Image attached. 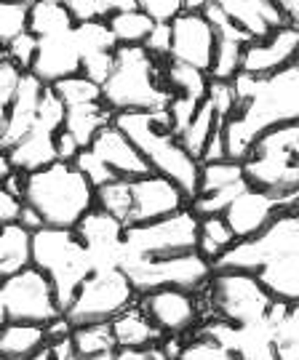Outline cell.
<instances>
[{
  "mask_svg": "<svg viewBox=\"0 0 299 360\" xmlns=\"http://www.w3.org/2000/svg\"><path fill=\"white\" fill-rule=\"evenodd\" d=\"M136 6L153 22H171L184 11V0H136Z\"/></svg>",
  "mask_w": 299,
  "mask_h": 360,
  "instance_id": "obj_44",
  "label": "cell"
},
{
  "mask_svg": "<svg viewBox=\"0 0 299 360\" xmlns=\"http://www.w3.org/2000/svg\"><path fill=\"white\" fill-rule=\"evenodd\" d=\"M299 51V30L291 25L278 27L267 38L251 40L243 51L241 72L248 75H273L278 70L291 67Z\"/></svg>",
  "mask_w": 299,
  "mask_h": 360,
  "instance_id": "obj_19",
  "label": "cell"
},
{
  "mask_svg": "<svg viewBox=\"0 0 299 360\" xmlns=\"http://www.w3.org/2000/svg\"><path fill=\"white\" fill-rule=\"evenodd\" d=\"M214 46H217V32L203 11H182L177 19H171L169 59L208 72L214 59Z\"/></svg>",
  "mask_w": 299,
  "mask_h": 360,
  "instance_id": "obj_16",
  "label": "cell"
},
{
  "mask_svg": "<svg viewBox=\"0 0 299 360\" xmlns=\"http://www.w3.org/2000/svg\"><path fill=\"white\" fill-rule=\"evenodd\" d=\"M0 360H6V358H3V355H0Z\"/></svg>",
  "mask_w": 299,
  "mask_h": 360,
  "instance_id": "obj_61",
  "label": "cell"
},
{
  "mask_svg": "<svg viewBox=\"0 0 299 360\" xmlns=\"http://www.w3.org/2000/svg\"><path fill=\"white\" fill-rule=\"evenodd\" d=\"M13 171V163H11V155H8V150H0V187L6 184V179L11 176Z\"/></svg>",
  "mask_w": 299,
  "mask_h": 360,
  "instance_id": "obj_52",
  "label": "cell"
},
{
  "mask_svg": "<svg viewBox=\"0 0 299 360\" xmlns=\"http://www.w3.org/2000/svg\"><path fill=\"white\" fill-rule=\"evenodd\" d=\"M13 3H27V6H32L35 0H13Z\"/></svg>",
  "mask_w": 299,
  "mask_h": 360,
  "instance_id": "obj_58",
  "label": "cell"
},
{
  "mask_svg": "<svg viewBox=\"0 0 299 360\" xmlns=\"http://www.w3.org/2000/svg\"><path fill=\"white\" fill-rule=\"evenodd\" d=\"M142 46L153 53L155 59L166 62L171 56V22H155L153 32L147 35V40H144Z\"/></svg>",
  "mask_w": 299,
  "mask_h": 360,
  "instance_id": "obj_45",
  "label": "cell"
},
{
  "mask_svg": "<svg viewBox=\"0 0 299 360\" xmlns=\"http://www.w3.org/2000/svg\"><path fill=\"white\" fill-rule=\"evenodd\" d=\"M96 208H102L126 227L129 221V211H131V179H113L96 187Z\"/></svg>",
  "mask_w": 299,
  "mask_h": 360,
  "instance_id": "obj_37",
  "label": "cell"
},
{
  "mask_svg": "<svg viewBox=\"0 0 299 360\" xmlns=\"http://www.w3.org/2000/svg\"><path fill=\"white\" fill-rule=\"evenodd\" d=\"M75 232H78V238L83 240L89 257H91L94 270L120 267L123 251H126V227L113 214L94 206L75 224Z\"/></svg>",
  "mask_w": 299,
  "mask_h": 360,
  "instance_id": "obj_17",
  "label": "cell"
},
{
  "mask_svg": "<svg viewBox=\"0 0 299 360\" xmlns=\"http://www.w3.org/2000/svg\"><path fill=\"white\" fill-rule=\"evenodd\" d=\"M251 187L275 195L299 193V120L265 134L243 158Z\"/></svg>",
  "mask_w": 299,
  "mask_h": 360,
  "instance_id": "obj_8",
  "label": "cell"
},
{
  "mask_svg": "<svg viewBox=\"0 0 299 360\" xmlns=\"http://www.w3.org/2000/svg\"><path fill=\"white\" fill-rule=\"evenodd\" d=\"M297 206H299V193L275 195L248 184L243 193L235 195V200L227 206V211L222 217L230 224L235 240H246V238H254L257 232L265 230L281 211H288V208H297Z\"/></svg>",
  "mask_w": 299,
  "mask_h": 360,
  "instance_id": "obj_14",
  "label": "cell"
},
{
  "mask_svg": "<svg viewBox=\"0 0 299 360\" xmlns=\"http://www.w3.org/2000/svg\"><path fill=\"white\" fill-rule=\"evenodd\" d=\"M27 27H30V6L0 0V46L6 49L16 35L27 32Z\"/></svg>",
  "mask_w": 299,
  "mask_h": 360,
  "instance_id": "obj_39",
  "label": "cell"
},
{
  "mask_svg": "<svg viewBox=\"0 0 299 360\" xmlns=\"http://www.w3.org/2000/svg\"><path fill=\"white\" fill-rule=\"evenodd\" d=\"M67 11L72 13L75 25L89 22V19H99V0H67Z\"/></svg>",
  "mask_w": 299,
  "mask_h": 360,
  "instance_id": "obj_48",
  "label": "cell"
},
{
  "mask_svg": "<svg viewBox=\"0 0 299 360\" xmlns=\"http://www.w3.org/2000/svg\"><path fill=\"white\" fill-rule=\"evenodd\" d=\"M246 181V171L241 160H208L201 163V176H198V193H220V190H230L235 184Z\"/></svg>",
  "mask_w": 299,
  "mask_h": 360,
  "instance_id": "obj_35",
  "label": "cell"
},
{
  "mask_svg": "<svg viewBox=\"0 0 299 360\" xmlns=\"http://www.w3.org/2000/svg\"><path fill=\"white\" fill-rule=\"evenodd\" d=\"M0 285H3V278H0ZM6 323V307H3V291H0V326Z\"/></svg>",
  "mask_w": 299,
  "mask_h": 360,
  "instance_id": "obj_55",
  "label": "cell"
},
{
  "mask_svg": "<svg viewBox=\"0 0 299 360\" xmlns=\"http://www.w3.org/2000/svg\"><path fill=\"white\" fill-rule=\"evenodd\" d=\"M163 62L144 46H117L115 65L102 83V99L113 112H158L171 102Z\"/></svg>",
  "mask_w": 299,
  "mask_h": 360,
  "instance_id": "obj_4",
  "label": "cell"
},
{
  "mask_svg": "<svg viewBox=\"0 0 299 360\" xmlns=\"http://www.w3.org/2000/svg\"><path fill=\"white\" fill-rule=\"evenodd\" d=\"M238 243L235 240L233 230H230V224L224 221L222 214L217 217H201L198 219V245L196 251L198 254H203V257L214 264V262H220L233 245Z\"/></svg>",
  "mask_w": 299,
  "mask_h": 360,
  "instance_id": "obj_31",
  "label": "cell"
},
{
  "mask_svg": "<svg viewBox=\"0 0 299 360\" xmlns=\"http://www.w3.org/2000/svg\"><path fill=\"white\" fill-rule=\"evenodd\" d=\"M203 13L208 16V22L214 25V32H217V46H214V59H211L208 77L211 80H233L241 72L243 51H246V46L251 43V38H248L243 30H238L214 3Z\"/></svg>",
  "mask_w": 299,
  "mask_h": 360,
  "instance_id": "obj_21",
  "label": "cell"
},
{
  "mask_svg": "<svg viewBox=\"0 0 299 360\" xmlns=\"http://www.w3.org/2000/svg\"><path fill=\"white\" fill-rule=\"evenodd\" d=\"M187 203H190V198L182 193V187H177L171 179L150 171L139 179H131V211L126 230L177 214Z\"/></svg>",
  "mask_w": 299,
  "mask_h": 360,
  "instance_id": "obj_15",
  "label": "cell"
},
{
  "mask_svg": "<svg viewBox=\"0 0 299 360\" xmlns=\"http://www.w3.org/2000/svg\"><path fill=\"white\" fill-rule=\"evenodd\" d=\"M75 27V19L72 13L67 11V6L62 3H53V0H35L30 6V32L35 38H43V35H53V32H65V30H72Z\"/></svg>",
  "mask_w": 299,
  "mask_h": 360,
  "instance_id": "obj_34",
  "label": "cell"
},
{
  "mask_svg": "<svg viewBox=\"0 0 299 360\" xmlns=\"http://www.w3.org/2000/svg\"><path fill=\"white\" fill-rule=\"evenodd\" d=\"M224 355H227V349L222 347L217 339H211L203 331H196V336L182 345L179 360H220Z\"/></svg>",
  "mask_w": 299,
  "mask_h": 360,
  "instance_id": "obj_42",
  "label": "cell"
},
{
  "mask_svg": "<svg viewBox=\"0 0 299 360\" xmlns=\"http://www.w3.org/2000/svg\"><path fill=\"white\" fill-rule=\"evenodd\" d=\"M120 270L129 275L131 285L142 296L155 288H187L201 291L214 275V264L198 251L174 257H126Z\"/></svg>",
  "mask_w": 299,
  "mask_h": 360,
  "instance_id": "obj_9",
  "label": "cell"
},
{
  "mask_svg": "<svg viewBox=\"0 0 299 360\" xmlns=\"http://www.w3.org/2000/svg\"><path fill=\"white\" fill-rule=\"evenodd\" d=\"M70 347L75 352L78 360H89L102 352H113L117 349L115 334L110 323H86V326H75L70 334Z\"/></svg>",
  "mask_w": 299,
  "mask_h": 360,
  "instance_id": "obj_33",
  "label": "cell"
},
{
  "mask_svg": "<svg viewBox=\"0 0 299 360\" xmlns=\"http://www.w3.org/2000/svg\"><path fill=\"white\" fill-rule=\"evenodd\" d=\"M230 83L235 91V110L222 131L227 158L243 163L257 139L299 120V70L286 67L273 75L238 72Z\"/></svg>",
  "mask_w": 299,
  "mask_h": 360,
  "instance_id": "obj_1",
  "label": "cell"
},
{
  "mask_svg": "<svg viewBox=\"0 0 299 360\" xmlns=\"http://www.w3.org/2000/svg\"><path fill=\"white\" fill-rule=\"evenodd\" d=\"M115 120V112L104 104V99L89 104H72L65 107V126L62 129L83 147H91V142L96 139V134L102 129H107Z\"/></svg>",
  "mask_w": 299,
  "mask_h": 360,
  "instance_id": "obj_26",
  "label": "cell"
},
{
  "mask_svg": "<svg viewBox=\"0 0 299 360\" xmlns=\"http://www.w3.org/2000/svg\"><path fill=\"white\" fill-rule=\"evenodd\" d=\"M32 267L51 281L62 309L94 272L91 257L75 227H40L32 232Z\"/></svg>",
  "mask_w": 299,
  "mask_h": 360,
  "instance_id": "obj_6",
  "label": "cell"
},
{
  "mask_svg": "<svg viewBox=\"0 0 299 360\" xmlns=\"http://www.w3.org/2000/svg\"><path fill=\"white\" fill-rule=\"evenodd\" d=\"M75 38L80 49V72L102 86L115 65L117 40L104 19H89L75 25Z\"/></svg>",
  "mask_w": 299,
  "mask_h": 360,
  "instance_id": "obj_20",
  "label": "cell"
},
{
  "mask_svg": "<svg viewBox=\"0 0 299 360\" xmlns=\"http://www.w3.org/2000/svg\"><path fill=\"white\" fill-rule=\"evenodd\" d=\"M35 53H38V38H35L30 30L22 32V35H16V38L3 49V56H6L8 62H13L22 72H30V67L35 62Z\"/></svg>",
  "mask_w": 299,
  "mask_h": 360,
  "instance_id": "obj_41",
  "label": "cell"
},
{
  "mask_svg": "<svg viewBox=\"0 0 299 360\" xmlns=\"http://www.w3.org/2000/svg\"><path fill=\"white\" fill-rule=\"evenodd\" d=\"M136 288L120 267L94 270L67 304L65 318L72 323V328L86 323H110L126 307L136 304Z\"/></svg>",
  "mask_w": 299,
  "mask_h": 360,
  "instance_id": "obj_10",
  "label": "cell"
},
{
  "mask_svg": "<svg viewBox=\"0 0 299 360\" xmlns=\"http://www.w3.org/2000/svg\"><path fill=\"white\" fill-rule=\"evenodd\" d=\"M22 70L8 62L6 56H0V131L6 126V117L11 112V104H13V96H16V91H19V83H22Z\"/></svg>",
  "mask_w": 299,
  "mask_h": 360,
  "instance_id": "obj_40",
  "label": "cell"
},
{
  "mask_svg": "<svg viewBox=\"0 0 299 360\" xmlns=\"http://www.w3.org/2000/svg\"><path fill=\"white\" fill-rule=\"evenodd\" d=\"M80 72V49L75 38V27L65 32H53L38 38V53L30 67V75H35L43 86H53L59 80Z\"/></svg>",
  "mask_w": 299,
  "mask_h": 360,
  "instance_id": "obj_18",
  "label": "cell"
},
{
  "mask_svg": "<svg viewBox=\"0 0 299 360\" xmlns=\"http://www.w3.org/2000/svg\"><path fill=\"white\" fill-rule=\"evenodd\" d=\"M53 3H62V6H67V0H53Z\"/></svg>",
  "mask_w": 299,
  "mask_h": 360,
  "instance_id": "obj_59",
  "label": "cell"
},
{
  "mask_svg": "<svg viewBox=\"0 0 299 360\" xmlns=\"http://www.w3.org/2000/svg\"><path fill=\"white\" fill-rule=\"evenodd\" d=\"M117 129L139 147L147 166L153 174L171 179L182 193L193 200L198 193V176H201V160L184 150L182 139L174 134L166 110L158 112H117Z\"/></svg>",
  "mask_w": 299,
  "mask_h": 360,
  "instance_id": "obj_3",
  "label": "cell"
},
{
  "mask_svg": "<svg viewBox=\"0 0 299 360\" xmlns=\"http://www.w3.org/2000/svg\"><path fill=\"white\" fill-rule=\"evenodd\" d=\"M222 126H224V120H222L220 112L214 110V104L208 102V96H206V99L201 102V107L196 110L193 120H190V123L182 129V134H179L184 150L193 155L196 160H201V155H203V150H206L208 139H211Z\"/></svg>",
  "mask_w": 299,
  "mask_h": 360,
  "instance_id": "obj_30",
  "label": "cell"
},
{
  "mask_svg": "<svg viewBox=\"0 0 299 360\" xmlns=\"http://www.w3.org/2000/svg\"><path fill=\"white\" fill-rule=\"evenodd\" d=\"M110 326H113L117 347H155L163 339V334L155 328V323L144 315L139 302L126 307L120 315H115Z\"/></svg>",
  "mask_w": 299,
  "mask_h": 360,
  "instance_id": "obj_27",
  "label": "cell"
},
{
  "mask_svg": "<svg viewBox=\"0 0 299 360\" xmlns=\"http://www.w3.org/2000/svg\"><path fill=\"white\" fill-rule=\"evenodd\" d=\"M89 360H115V349L113 352H102V355H94V358Z\"/></svg>",
  "mask_w": 299,
  "mask_h": 360,
  "instance_id": "obj_54",
  "label": "cell"
},
{
  "mask_svg": "<svg viewBox=\"0 0 299 360\" xmlns=\"http://www.w3.org/2000/svg\"><path fill=\"white\" fill-rule=\"evenodd\" d=\"M115 360H169V358L160 349V345H155V347H117Z\"/></svg>",
  "mask_w": 299,
  "mask_h": 360,
  "instance_id": "obj_47",
  "label": "cell"
},
{
  "mask_svg": "<svg viewBox=\"0 0 299 360\" xmlns=\"http://www.w3.org/2000/svg\"><path fill=\"white\" fill-rule=\"evenodd\" d=\"M22 206H25L22 198H16V195L8 193L6 187H0V224H13V221H19Z\"/></svg>",
  "mask_w": 299,
  "mask_h": 360,
  "instance_id": "obj_46",
  "label": "cell"
},
{
  "mask_svg": "<svg viewBox=\"0 0 299 360\" xmlns=\"http://www.w3.org/2000/svg\"><path fill=\"white\" fill-rule=\"evenodd\" d=\"M214 0H184V11H206Z\"/></svg>",
  "mask_w": 299,
  "mask_h": 360,
  "instance_id": "obj_53",
  "label": "cell"
},
{
  "mask_svg": "<svg viewBox=\"0 0 299 360\" xmlns=\"http://www.w3.org/2000/svg\"><path fill=\"white\" fill-rule=\"evenodd\" d=\"M113 35H115L117 46H142L147 35L153 32L155 22L142 11V8H131V11L113 13L110 19H104Z\"/></svg>",
  "mask_w": 299,
  "mask_h": 360,
  "instance_id": "obj_36",
  "label": "cell"
},
{
  "mask_svg": "<svg viewBox=\"0 0 299 360\" xmlns=\"http://www.w3.org/2000/svg\"><path fill=\"white\" fill-rule=\"evenodd\" d=\"M136 302L163 336H182L184 339L187 334H196L198 326L206 321L201 291L155 288V291L142 294Z\"/></svg>",
  "mask_w": 299,
  "mask_h": 360,
  "instance_id": "obj_13",
  "label": "cell"
},
{
  "mask_svg": "<svg viewBox=\"0 0 299 360\" xmlns=\"http://www.w3.org/2000/svg\"><path fill=\"white\" fill-rule=\"evenodd\" d=\"M163 72H166V83H169L171 94L196 99V102L206 99L208 86H211L208 72L198 70V67L184 65V62H177V59H166L163 62Z\"/></svg>",
  "mask_w": 299,
  "mask_h": 360,
  "instance_id": "obj_32",
  "label": "cell"
},
{
  "mask_svg": "<svg viewBox=\"0 0 299 360\" xmlns=\"http://www.w3.org/2000/svg\"><path fill=\"white\" fill-rule=\"evenodd\" d=\"M80 153V144L67 134L65 129L56 134V158L59 160H75Z\"/></svg>",
  "mask_w": 299,
  "mask_h": 360,
  "instance_id": "obj_49",
  "label": "cell"
},
{
  "mask_svg": "<svg viewBox=\"0 0 299 360\" xmlns=\"http://www.w3.org/2000/svg\"><path fill=\"white\" fill-rule=\"evenodd\" d=\"M203 315L220 318L233 326H251L270 315L278 299L243 270H214L211 281L201 288Z\"/></svg>",
  "mask_w": 299,
  "mask_h": 360,
  "instance_id": "obj_7",
  "label": "cell"
},
{
  "mask_svg": "<svg viewBox=\"0 0 299 360\" xmlns=\"http://www.w3.org/2000/svg\"><path fill=\"white\" fill-rule=\"evenodd\" d=\"M49 342V328L38 323L6 321L0 326V355L6 360H32Z\"/></svg>",
  "mask_w": 299,
  "mask_h": 360,
  "instance_id": "obj_25",
  "label": "cell"
},
{
  "mask_svg": "<svg viewBox=\"0 0 299 360\" xmlns=\"http://www.w3.org/2000/svg\"><path fill=\"white\" fill-rule=\"evenodd\" d=\"M43 91H46V86H43L35 75H30V72L22 75L19 91H16V96H13L11 112H8L6 126H3V131H0V150H11V147H16V144L30 134V129L35 126Z\"/></svg>",
  "mask_w": 299,
  "mask_h": 360,
  "instance_id": "obj_24",
  "label": "cell"
},
{
  "mask_svg": "<svg viewBox=\"0 0 299 360\" xmlns=\"http://www.w3.org/2000/svg\"><path fill=\"white\" fill-rule=\"evenodd\" d=\"M131 8H139L136 0H99V19H110L113 13L131 11Z\"/></svg>",
  "mask_w": 299,
  "mask_h": 360,
  "instance_id": "obj_50",
  "label": "cell"
},
{
  "mask_svg": "<svg viewBox=\"0 0 299 360\" xmlns=\"http://www.w3.org/2000/svg\"><path fill=\"white\" fill-rule=\"evenodd\" d=\"M32 264V232L19 221L0 224V278L22 272Z\"/></svg>",
  "mask_w": 299,
  "mask_h": 360,
  "instance_id": "obj_28",
  "label": "cell"
},
{
  "mask_svg": "<svg viewBox=\"0 0 299 360\" xmlns=\"http://www.w3.org/2000/svg\"><path fill=\"white\" fill-rule=\"evenodd\" d=\"M91 150L117 179H139L144 174H150V166H147L144 155L139 153V147L131 142L115 123H110L107 129L96 134Z\"/></svg>",
  "mask_w": 299,
  "mask_h": 360,
  "instance_id": "obj_22",
  "label": "cell"
},
{
  "mask_svg": "<svg viewBox=\"0 0 299 360\" xmlns=\"http://www.w3.org/2000/svg\"><path fill=\"white\" fill-rule=\"evenodd\" d=\"M214 270L251 272L273 299L299 302V206L281 211L254 238L238 243L214 262Z\"/></svg>",
  "mask_w": 299,
  "mask_h": 360,
  "instance_id": "obj_2",
  "label": "cell"
},
{
  "mask_svg": "<svg viewBox=\"0 0 299 360\" xmlns=\"http://www.w3.org/2000/svg\"><path fill=\"white\" fill-rule=\"evenodd\" d=\"M0 291H3L6 321L49 326L65 315L51 281L32 264L22 272H13L8 278H3Z\"/></svg>",
  "mask_w": 299,
  "mask_h": 360,
  "instance_id": "obj_11",
  "label": "cell"
},
{
  "mask_svg": "<svg viewBox=\"0 0 299 360\" xmlns=\"http://www.w3.org/2000/svg\"><path fill=\"white\" fill-rule=\"evenodd\" d=\"M53 94L62 99L65 107H72V104H89V102H99L102 99V86L91 80L89 75H70L65 80H59V83H53L51 86Z\"/></svg>",
  "mask_w": 299,
  "mask_h": 360,
  "instance_id": "obj_38",
  "label": "cell"
},
{
  "mask_svg": "<svg viewBox=\"0 0 299 360\" xmlns=\"http://www.w3.org/2000/svg\"><path fill=\"white\" fill-rule=\"evenodd\" d=\"M96 187L80 174L72 160H53L51 166L25 174V206L46 227H75L96 206Z\"/></svg>",
  "mask_w": 299,
  "mask_h": 360,
  "instance_id": "obj_5",
  "label": "cell"
},
{
  "mask_svg": "<svg viewBox=\"0 0 299 360\" xmlns=\"http://www.w3.org/2000/svg\"><path fill=\"white\" fill-rule=\"evenodd\" d=\"M220 360H243V358H241L238 352H227V355H224V358H220Z\"/></svg>",
  "mask_w": 299,
  "mask_h": 360,
  "instance_id": "obj_56",
  "label": "cell"
},
{
  "mask_svg": "<svg viewBox=\"0 0 299 360\" xmlns=\"http://www.w3.org/2000/svg\"><path fill=\"white\" fill-rule=\"evenodd\" d=\"M72 163L80 168V174H83V176H86L89 181H91L94 187H102V184H107V181L117 179L115 174H113V171H110V168L104 166L102 160L94 155L91 147H83V150L78 153V158H75Z\"/></svg>",
  "mask_w": 299,
  "mask_h": 360,
  "instance_id": "obj_43",
  "label": "cell"
},
{
  "mask_svg": "<svg viewBox=\"0 0 299 360\" xmlns=\"http://www.w3.org/2000/svg\"><path fill=\"white\" fill-rule=\"evenodd\" d=\"M278 6H281L288 25L299 30V0H278Z\"/></svg>",
  "mask_w": 299,
  "mask_h": 360,
  "instance_id": "obj_51",
  "label": "cell"
},
{
  "mask_svg": "<svg viewBox=\"0 0 299 360\" xmlns=\"http://www.w3.org/2000/svg\"><path fill=\"white\" fill-rule=\"evenodd\" d=\"M270 321L275 326L273 342L278 360H299V302H275L270 309Z\"/></svg>",
  "mask_w": 299,
  "mask_h": 360,
  "instance_id": "obj_29",
  "label": "cell"
},
{
  "mask_svg": "<svg viewBox=\"0 0 299 360\" xmlns=\"http://www.w3.org/2000/svg\"><path fill=\"white\" fill-rule=\"evenodd\" d=\"M291 67H297V70H299V51H297V56H294V62H291Z\"/></svg>",
  "mask_w": 299,
  "mask_h": 360,
  "instance_id": "obj_57",
  "label": "cell"
},
{
  "mask_svg": "<svg viewBox=\"0 0 299 360\" xmlns=\"http://www.w3.org/2000/svg\"><path fill=\"white\" fill-rule=\"evenodd\" d=\"M214 6L251 40L267 38L278 27L288 25L278 0H214Z\"/></svg>",
  "mask_w": 299,
  "mask_h": 360,
  "instance_id": "obj_23",
  "label": "cell"
},
{
  "mask_svg": "<svg viewBox=\"0 0 299 360\" xmlns=\"http://www.w3.org/2000/svg\"><path fill=\"white\" fill-rule=\"evenodd\" d=\"M198 245V217L193 208L184 206L177 214H169L147 224L126 230V257H174L184 251H196Z\"/></svg>",
  "mask_w": 299,
  "mask_h": 360,
  "instance_id": "obj_12",
  "label": "cell"
},
{
  "mask_svg": "<svg viewBox=\"0 0 299 360\" xmlns=\"http://www.w3.org/2000/svg\"><path fill=\"white\" fill-rule=\"evenodd\" d=\"M0 56H3V46H0Z\"/></svg>",
  "mask_w": 299,
  "mask_h": 360,
  "instance_id": "obj_60",
  "label": "cell"
}]
</instances>
